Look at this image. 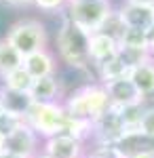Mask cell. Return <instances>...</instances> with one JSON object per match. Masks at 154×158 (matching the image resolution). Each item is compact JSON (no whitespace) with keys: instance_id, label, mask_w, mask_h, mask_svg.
<instances>
[{"instance_id":"ffe728a7","label":"cell","mask_w":154,"mask_h":158,"mask_svg":"<svg viewBox=\"0 0 154 158\" xmlns=\"http://www.w3.org/2000/svg\"><path fill=\"white\" fill-rule=\"evenodd\" d=\"M118 47L150 53L148 51V34H146V30H135V27H125L122 36L118 38Z\"/></svg>"},{"instance_id":"1f68e13d","label":"cell","mask_w":154,"mask_h":158,"mask_svg":"<svg viewBox=\"0 0 154 158\" xmlns=\"http://www.w3.org/2000/svg\"><path fill=\"white\" fill-rule=\"evenodd\" d=\"M2 152H6V135L0 133V154Z\"/></svg>"},{"instance_id":"8992f818","label":"cell","mask_w":154,"mask_h":158,"mask_svg":"<svg viewBox=\"0 0 154 158\" xmlns=\"http://www.w3.org/2000/svg\"><path fill=\"white\" fill-rule=\"evenodd\" d=\"M127 133L118 116V108L116 106H108L104 114H99L93 120V139L89 143H108V146H116L120 137Z\"/></svg>"},{"instance_id":"6da1fadb","label":"cell","mask_w":154,"mask_h":158,"mask_svg":"<svg viewBox=\"0 0 154 158\" xmlns=\"http://www.w3.org/2000/svg\"><path fill=\"white\" fill-rule=\"evenodd\" d=\"M53 42H55V55L59 63H63L66 68H70L74 72L95 74L91 59H89V34H84L80 27L68 21L63 15L59 17V25L55 30Z\"/></svg>"},{"instance_id":"836d02e7","label":"cell","mask_w":154,"mask_h":158,"mask_svg":"<svg viewBox=\"0 0 154 158\" xmlns=\"http://www.w3.org/2000/svg\"><path fill=\"white\" fill-rule=\"evenodd\" d=\"M6 114V108H4V101H2V95H0V116Z\"/></svg>"},{"instance_id":"30bf717a","label":"cell","mask_w":154,"mask_h":158,"mask_svg":"<svg viewBox=\"0 0 154 158\" xmlns=\"http://www.w3.org/2000/svg\"><path fill=\"white\" fill-rule=\"evenodd\" d=\"M116 13L120 15L122 23L127 27H135V30H150L154 23V6H146V4H135V2H120L116 6Z\"/></svg>"},{"instance_id":"8fae6325","label":"cell","mask_w":154,"mask_h":158,"mask_svg":"<svg viewBox=\"0 0 154 158\" xmlns=\"http://www.w3.org/2000/svg\"><path fill=\"white\" fill-rule=\"evenodd\" d=\"M63 95H66V93H63V80H61L59 74L38 78V80L32 82V89H30V97H32V101H38V103L61 101Z\"/></svg>"},{"instance_id":"9a60e30c","label":"cell","mask_w":154,"mask_h":158,"mask_svg":"<svg viewBox=\"0 0 154 158\" xmlns=\"http://www.w3.org/2000/svg\"><path fill=\"white\" fill-rule=\"evenodd\" d=\"M116 150L120 152L122 158H131L135 154L154 150V139L148 137V135H143L142 131H127L120 137V141L116 143Z\"/></svg>"},{"instance_id":"e575fe53","label":"cell","mask_w":154,"mask_h":158,"mask_svg":"<svg viewBox=\"0 0 154 158\" xmlns=\"http://www.w3.org/2000/svg\"><path fill=\"white\" fill-rule=\"evenodd\" d=\"M34 158H49V156H47V154H42V152H40V154H36Z\"/></svg>"},{"instance_id":"7c38bea8","label":"cell","mask_w":154,"mask_h":158,"mask_svg":"<svg viewBox=\"0 0 154 158\" xmlns=\"http://www.w3.org/2000/svg\"><path fill=\"white\" fill-rule=\"evenodd\" d=\"M116 53H118V40L110 38L104 32H95L89 36V59L93 68L114 59Z\"/></svg>"},{"instance_id":"d6a6232c","label":"cell","mask_w":154,"mask_h":158,"mask_svg":"<svg viewBox=\"0 0 154 158\" xmlns=\"http://www.w3.org/2000/svg\"><path fill=\"white\" fill-rule=\"evenodd\" d=\"M0 158H24V156H17V154H11V152H2Z\"/></svg>"},{"instance_id":"f546056e","label":"cell","mask_w":154,"mask_h":158,"mask_svg":"<svg viewBox=\"0 0 154 158\" xmlns=\"http://www.w3.org/2000/svg\"><path fill=\"white\" fill-rule=\"evenodd\" d=\"M125 2H135V4H146V6H154V0H125Z\"/></svg>"},{"instance_id":"4316f807","label":"cell","mask_w":154,"mask_h":158,"mask_svg":"<svg viewBox=\"0 0 154 158\" xmlns=\"http://www.w3.org/2000/svg\"><path fill=\"white\" fill-rule=\"evenodd\" d=\"M139 131L154 139V103L148 106L146 112H143V118H142V122H139Z\"/></svg>"},{"instance_id":"e0dca14e","label":"cell","mask_w":154,"mask_h":158,"mask_svg":"<svg viewBox=\"0 0 154 158\" xmlns=\"http://www.w3.org/2000/svg\"><path fill=\"white\" fill-rule=\"evenodd\" d=\"M0 95H2V101H4V108L9 114H15L19 118H25L28 110L32 106V97L28 93H15V91H6L0 86Z\"/></svg>"},{"instance_id":"4dcf8cb0","label":"cell","mask_w":154,"mask_h":158,"mask_svg":"<svg viewBox=\"0 0 154 158\" xmlns=\"http://www.w3.org/2000/svg\"><path fill=\"white\" fill-rule=\"evenodd\" d=\"M131 158H154V150H150V152H142V154H135V156Z\"/></svg>"},{"instance_id":"5b68a950","label":"cell","mask_w":154,"mask_h":158,"mask_svg":"<svg viewBox=\"0 0 154 158\" xmlns=\"http://www.w3.org/2000/svg\"><path fill=\"white\" fill-rule=\"evenodd\" d=\"M24 120L28 127H32V131L40 139H49V137H53L57 133H63L68 114H66L61 101H53V103L32 101V106H30Z\"/></svg>"},{"instance_id":"52a82bcc","label":"cell","mask_w":154,"mask_h":158,"mask_svg":"<svg viewBox=\"0 0 154 158\" xmlns=\"http://www.w3.org/2000/svg\"><path fill=\"white\" fill-rule=\"evenodd\" d=\"M40 152L49 158H83L87 154V143L68 133H57L49 139H42Z\"/></svg>"},{"instance_id":"603a6c76","label":"cell","mask_w":154,"mask_h":158,"mask_svg":"<svg viewBox=\"0 0 154 158\" xmlns=\"http://www.w3.org/2000/svg\"><path fill=\"white\" fill-rule=\"evenodd\" d=\"M87 158H122L116 146L108 143H87Z\"/></svg>"},{"instance_id":"7402d4cb","label":"cell","mask_w":154,"mask_h":158,"mask_svg":"<svg viewBox=\"0 0 154 158\" xmlns=\"http://www.w3.org/2000/svg\"><path fill=\"white\" fill-rule=\"evenodd\" d=\"M116 57L118 61L127 68V70H133V68H137L139 63L150 57V53H143V51H135V49H125V47H118V53H116Z\"/></svg>"},{"instance_id":"d590c367","label":"cell","mask_w":154,"mask_h":158,"mask_svg":"<svg viewBox=\"0 0 154 158\" xmlns=\"http://www.w3.org/2000/svg\"><path fill=\"white\" fill-rule=\"evenodd\" d=\"M83 158H87V156H83Z\"/></svg>"},{"instance_id":"d6986e66","label":"cell","mask_w":154,"mask_h":158,"mask_svg":"<svg viewBox=\"0 0 154 158\" xmlns=\"http://www.w3.org/2000/svg\"><path fill=\"white\" fill-rule=\"evenodd\" d=\"M146 108H148L146 101H135V103H129V106L118 108V116H120V122H122L125 131H139V122L143 118Z\"/></svg>"},{"instance_id":"cb8c5ba5","label":"cell","mask_w":154,"mask_h":158,"mask_svg":"<svg viewBox=\"0 0 154 158\" xmlns=\"http://www.w3.org/2000/svg\"><path fill=\"white\" fill-rule=\"evenodd\" d=\"M125 27H127V25L122 23L120 15L116 13V9H114V11H112V15L106 19V23L101 25V30H99V32H104V34H108L110 38L118 40V38L122 36V32H125Z\"/></svg>"},{"instance_id":"484cf974","label":"cell","mask_w":154,"mask_h":158,"mask_svg":"<svg viewBox=\"0 0 154 158\" xmlns=\"http://www.w3.org/2000/svg\"><path fill=\"white\" fill-rule=\"evenodd\" d=\"M21 122H25L24 118H19V116H15V114H4V116H0V133L2 135H9V133H13Z\"/></svg>"},{"instance_id":"d4e9b609","label":"cell","mask_w":154,"mask_h":158,"mask_svg":"<svg viewBox=\"0 0 154 158\" xmlns=\"http://www.w3.org/2000/svg\"><path fill=\"white\" fill-rule=\"evenodd\" d=\"M70 0H32V6H36L40 13H47V15H63L66 6H68Z\"/></svg>"},{"instance_id":"5bb4252c","label":"cell","mask_w":154,"mask_h":158,"mask_svg":"<svg viewBox=\"0 0 154 158\" xmlns=\"http://www.w3.org/2000/svg\"><path fill=\"white\" fill-rule=\"evenodd\" d=\"M108 97H110V103L112 106H129V103H135V101H143L142 95L137 93V89L133 86V82L129 80V76H122V78H116V80H110L104 85Z\"/></svg>"},{"instance_id":"83f0119b","label":"cell","mask_w":154,"mask_h":158,"mask_svg":"<svg viewBox=\"0 0 154 158\" xmlns=\"http://www.w3.org/2000/svg\"><path fill=\"white\" fill-rule=\"evenodd\" d=\"M6 6H32V0H0Z\"/></svg>"},{"instance_id":"7a4b0ae2","label":"cell","mask_w":154,"mask_h":158,"mask_svg":"<svg viewBox=\"0 0 154 158\" xmlns=\"http://www.w3.org/2000/svg\"><path fill=\"white\" fill-rule=\"evenodd\" d=\"M61 103L68 116L93 122L99 114H104L108 110L110 97L101 82H84L83 86L74 89L72 93H66Z\"/></svg>"},{"instance_id":"f1b7e54d","label":"cell","mask_w":154,"mask_h":158,"mask_svg":"<svg viewBox=\"0 0 154 158\" xmlns=\"http://www.w3.org/2000/svg\"><path fill=\"white\" fill-rule=\"evenodd\" d=\"M146 34H148V51H150V57H154V23L150 25V30Z\"/></svg>"},{"instance_id":"4fadbf2b","label":"cell","mask_w":154,"mask_h":158,"mask_svg":"<svg viewBox=\"0 0 154 158\" xmlns=\"http://www.w3.org/2000/svg\"><path fill=\"white\" fill-rule=\"evenodd\" d=\"M129 80L133 82V86L137 89V93L142 95V99L152 106V97H154V57L139 63L137 68H133L129 72Z\"/></svg>"},{"instance_id":"277c9868","label":"cell","mask_w":154,"mask_h":158,"mask_svg":"<svg viewBox=\"0 0 154 158\" xmlns=\"http://www.w3.org/2000/svg\"><path fill=\"white\" fill-rule=\"evenodd\" d=\"M114 9L116 4L112 0H70L63 11V17L91 36L101 30V25L106 23Z\"/></svg>"},{"instance_id":"2e32d148","label":"cell","mask_w":154,"mask_h":158,"mask_svg":"<svg viewBox=\"0 0 154 158\" xmlns=\"http://www.w3.org/2000/svg\"><path fill=\"white\" fill-rule=\"evenodd\" d=\"M32 82H34V78L25 72L24 65L17 68V70H13V72H9V74H4V76L0 78V86H2V89L15 91V93H28V95H30Z\"/></svg>"},{"instance_id":"3957f363","label":"cell","mask_w":154,"mask_h":158,"mask_svg":"<svg viewBox=\"0 0 154 158\" xmlns=\"http://www.w3.org/2000/svg\"><path fill=\"white\" fill-rule=\"evenodd\" d=\"M4 38L17 49L21 57H28L36 51L49 49V30L45 21H40L36 17H21V19L13 21L6 27Z\"/></svg>"},{"instance_id":"ac0fdd59","label":"cell","mask_w":154,"mask_h":158,"mask_svg":"<svg viewBox=\"0 0 154 158\" xmlns=\"http://www.w3.org/2000/svg\"><path fill=\"white\" fill-rule=\"evenodd\" d=\"M24 65V57L4 36H0V78Z\"/></svg>"},{"instance_id":"9c48e42d","label":"cell","mask_w":154,"mask_h":158,"mask_svg":"<svg viewBox=\"0 0 154 158\" xmlns=\"http://www.w3.org/2000/svg\"><path fill=\"white\" fill-rule=\"evenodd\" d=\"M24 68L34 80H38V78H45V76L59 74V59L51 49H42L24 57Z\"/></svg>"},{"instance_id":"ba28073f","label":"cell","mask_w":154,"mask_h":158,"mask_svg":"<svg viewBox=\"0 0 154 158\" xmlns=\"http://www.w3.org/2000/svg\"><path fill=\"white\" fill-rule=\"evenodd\" d=\"M40 148H42V139L25 122H21L13 133L6 135V152H11V154L34 158L36 154H40Z\"/></svg>"},{"instance_id":"44dd1931","label":"cell","mask_w":154,"mask_h":158,"mask_svg":"<svg viewBox=\"0 0 154 158\" xmlns=\"http://www.w3.org/2000/svg\"><path fill=\"white\" fill-rule=\"evenodd\" d=\"M63 133H68L72 137H76V139H80V141H84V143H89L93 139V122L68 116L66 127H63Z\"/></svg>"}]
</instances>
